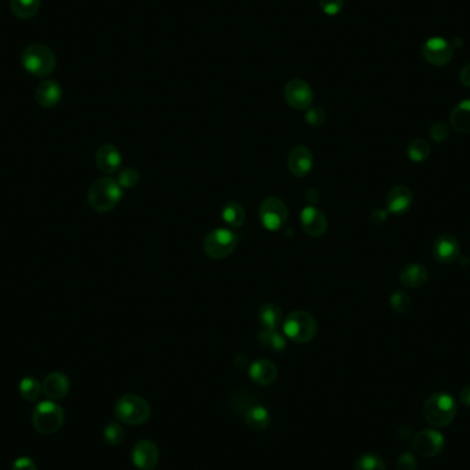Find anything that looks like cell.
Masks as SVG:
<instances>
[{"instance_id": "1", "label": "cell", "mask_w": 470, "mask_h": 470, "mask_svg": "<svg viewBox=\"0 0 470 470\" xmlns=\"http://www.w3.org/2000/svg\"><path fill=\"white\" fill-rule=\"evenodd\" d=\"M21 65L34 77H47L57 67V57L48 46L34 43L22 51Z\"/></svg>"}, {"instance_id": "2", "label": "cell", "mask_w": 470, "mask_h": 470, "mask_svg": "<svg viewBox=\"0 0 470 470\" xmlns=\"http://www.w3.org/2000/svg\"><path fill=\"white\" fill-rule=\"evenodd\" d=\"M123 199V187L112 177H101L88 190V205L100 213L112 210Z\"/></svg>"}, {"instance_id": "3", "label": "cell", "mask_w": 470, "mask_h": 470, "mask_svg": "<svg viewBox=\"0 0 470 470\" xmlns=\"http://www.w3.org/2000/svg\"><path fill=\"white\" fill-rule=\"evenodd\" d=\"M65 422V410L55 401H43L34 405L32 425L34 431L41 435L57 434Z\"/></svg>"}, {"instance_id": "4", "label": "cell", "mask_w": 470, "mask_h": 470, "mask_svg": "<svg viewBox=\"0 0 470 470\" xmlns=\"http://www.w3.org/2000/svg\"><path fill=\"white\" fill-rule=\"evenodd\" d=\"M458 411L455 399L444 392H437L428 398L424 405L425 419L435 428L448 427Z\"/></svg>"}, {"instance_id": "5", "label": "cell", "mask_w": 470, "mask_h": 470, "mask_svg": "<svg viewBox=\"0 0 470 470\" xmlns=\"http://www.w3.org/2000/svg\"><path fill=\"white\" fill-rule=\"evenodd\" d=\"M116 418L126 425H142L152 415V407L149 402L135 394L123 395L114 405Z\"/></svg>"}, {"instance_id": "6", "label": "cell", "mask_w": 470, "mask_h": 470, "mask_svg": "<svg viewBox=\"0 0 470 470\" xmlns=\"http://www.w3.org/2000/svg\"><path fill=\"white\" fill-rule=\"evenodd\" d=\"M283 333L293 342L307 344L316 336L318 325L315 318L307 311H293L290 312L285 322L282 323Z\"/></svg>"}, {"instance_id": "7", "label": "cell", "mask_w": 470, "mask_h": 470, "mask_svg": "<svg viewBox=\"0 0 470 470\" xmlns=\"http://www.w3.org/2000/svg\"><path fill=\"white\" fill-rule=\"evenodd\" d=\"M238 245V235L230 229H215L203 239L205 253L215 260L229 257Z\"/></svg>"}, {"instance_id": "8", "label": "cell", "mask_w": 470, "mask_h": 470, "mask_svg": "<svg viewBox=\"0 0 470 470\" xmlns=\"http://www.w3.org/2000/svg\"><path fill=\"white\" fill-rule=\"evenodd\" d=\"M289 213L285 202L276 197H269L260 203L259 220L269 231L281 230L288 222Z\"/></svg>"}, {"instance_id": "9", "label": "cell", "mask_w": 470, "mask_h": 470, "mask_svg": "<svg viewBox=\"0 0 470 470\" xmlns=\"http://www.w3.org/2000/svg\"><path fill=\"white\" fill-rule=\"evenodd\" d=\"M444 436L435 429L419 431L411 440L412 450L424 458H434L438 455L444 448Z\"/></svg>"}, {"instance_id": "10", "label": "cell", "mask_w": 470, "mask_h": 470, "mask_svg": "<svg viewBox=\"0 0 470 470\" xmlns=\"http://www.w3.org/2000/svg\"><path fill=\"white\" fill-rule=\"evenodd\" d=\"M424 60L434 67H444L454 57V47L443 37H431L422 47Z\"/></svg>"}, {"instance_id": "11", "label": "cell", "mask_w": 470, "mask_h": 470, "mask_svg": "<svg viewBox=\"0 0 470 470\" xmlns=\"http://www.w3.org/2000/svg\"><path fill=\"white\" fill-rule=\"evenodd\" d=\"M283 97L288 105L296 110H305L311 107L314 101L312 88L302 79L290 80L283 90Z\"/></svg>"}, {"instance_id": "12", "label": "cell", "mask_w": 470, "mask_h": 470, "mask_svg": "<svg viewBox=\"0 0 470 470\" xmlns=\"http://www.w3.org/2000/svg\"><path fill=\"white\" fill-rule=\"evenodd\" d=\"M160 461V450L150 440H140L133 450V464L137 469L153 470Z\"/></svg>"}, {"instance_id": "13", "label": "cell", "mask_w": 470, "mask_h": 470, "mask_svg": "<svg viewBox=\"0 0 470 470\" xmlns=\"http://www.w3.org/2000/svg\"><path fill=\"white\" fill-rule=\"evenodd\" d=\"M300 223L304 233L314 238L322 236L328 230V217L315 206H305L302 209Z\"/></svg>"}, {"instance_id": "14", "label": "cell", "mask_w": 470, "mask_h": 470, "mask_svg": "<svg viewBox=\"0 0 470 470\" xmlns=\"http://www.w3.org/2000/svg\"><path fill=\"white\" fill-rule=\"evenodd\" d=\"M41 388H43V394L46 395L47 399L61 401L69 394L70 381H69V377L67 374H64L61 371H54V372H50L44 378V381L41 384Z\"/></svg>"}, {"instance_id": "15", "label": "cell", "mask_w": 470, "mask_h": 470, "mask_svg": "<svg viewBox=\"0 0 470 470\" xmlns=\"http://www.w3.org/2000/svg\"><path fill=\"white\" fill-rule=\"evenodd\" d=\"M314 167V156L305 146H296L288 157V168L293 176L302 177L311 172Z\"/></svg>"}, {"instance_id": "16", "label": "cell", "mask_w": 470, "mask_h": 470, "mask_svg": "<svg viewBox=\"0 0 470 470\" xmlns=\"http://www.w3.org/2000/svg\"><path fill=\"white\" fill-rule=\"evenodd\" d=\"M459 242L452 235H440L435 242L434 253L437 262L443 264H451L459 257Z\"/></svg>"}, {"instance_id": "17", "label": "cell", "mask_w": 470, "mask_h": 470, "mask_svg": "<svg viewBox=\"0 0 470 470\" xmlns=\"http://www.w3.org/2000/svg\"><path fill=\"white\" fill-rule=\"evenodd\" d=\"M62 98V88L55 80H44L34 91V100L39 106L50 109L57 106Z\"/></svg>"}, {"instance_id": "18", "label": "cell", "mask_w": 470, "mask_h": 470, "mask_svg": "<svg viewBox=\"0 0 470 470\" xmlns=\"http://www.w3.org/2000/svg\"><path fill=\"white\" fill-rule=\"evenodd\" d=\"M412 205V193L405 186H395L387 196V208L389 213L404 215Z\"/></svg>"}, {"instance_id": "19", "label": "cell", "mask_w": 470, "mask_h": 470, "mask_svg": "<svg viewBox=\"0 0 470 470\" xmlns=\"http://www.w3.org/2000/svg\"><path fill=\"white\" fill-rule=\"evenodd\" d=\"M249 377L253 382L259 385H271L278 378V369L276 366L267 359H259L255 361L249 368Z\"/></svg>"}, {"instance_id": "20", "label": "cell", "mask_w": 470, "mask_h": 470, "mask_svg": "<svg viewBox=\"0 0 470 470\" xmlns=\"http://www.w3.org/2000/svg\"><path fill=\"white\" fill-rule=\"evenodd\" d=\"M97 167L105 173H113L121 166V153L113 145H103L95 154Z\"/></svg>"}, {"instance_id": "21", "label": "cell", "mask_w": 470, "mask_h": 470, "mask_svg": "<svg viewBox=\"0 0 470 470\" xmlns=\"http://www.w3.org/2000/svg\"><path fill=\"white\" fill-rule=\"evenodd\" d=\"M399 278L405 288L417 289L427 283L429 278V272L422 264L412 263V264L404 266L403 269H401Z\"/></svg>"}, {"instance_id": "22", "label": "cell", "mask_w": 470, "mask_h": 470, "mask_svg": "<svg viewBox=\"0 0 470 470\" xmlns=\"http://www.w3.org/2000/svg\"><path fill=\"white\" fill-rule=\"evenodd\" d=\"M450 124L459 134H470V100L459 102L452 109Z\"/></svg>"}, {"instance_id": "23", "label": "cell", "mask_w": 470, "mask_h": 470, "mask_svg": "<svg viewBox=\"0 0 470 470\" xmlns=\"http://www.w3.org/2000/svg\"><path fill=\"white\" fill-rule=\"evenodd\" d=\"M259 321L266 330H278L282 325V309L275 302L264 304L259 311Z\"/></svg>"}, {"instance_id": "24", "label": "cell", "mask_w": 470, "mask_h": 470, "mask_svg": "<svg viewBox=\"0 0 470 470\" xmlns=\"http://www.w3.org/2000/svg\"><path fill=\"white\" fill-rule=\"evenodd\" d=\"M269 410L263 405H252L246 410L245 414V422L250 429L262 431L266 429L269 425Z\"/></svg>"}, {"instance_id": "25", "label": "cell", "mask_w": 470, "mask_h": 470, "mask_svg": "<svg viewBox=\"0 0 470 470\" xmlns=\"http://www.w3.org/2000/svg\"><path fill=\"white\" fill-rule=\"evenodd\" d=\"M41 0H10L11 13L20 20H31L39 13Z\"/></svg>"}, {"instance_id": "26", "label": "cell", "mask_w": 470, "mask_h": 470, "mask_svg": "<svg viewBox=\"0 0 470 470\" xmlns=\"http://www.w3.org/2000/svg\"><path fill=\"white\" fill-rule=\"evenodd\" d=\"M222 219L231 227V229H239L243 226L245 220H246V213L245 209L242 208L241 203L238 202H229L226 203V206L223 208L222 212Z\"/></svg>"}, {"instance_id": "27", "label": "cell", "mask_w": 470, "mask_h": 470, "mask_svg": "<svg viewBox=\"0 0 470 470\" xmlns=\"http://www.w3.org/2000/svg\"><path fill=\"white\" fill-rule=\"evenodd\" d=\"M18 392L27 402H34L43 392L41 384L36 377H24L18 384Z\"/></svg>"}, {"instance_id": "28", "label": "cell", "mask_w": 470, "mask_h": 470, "mask_svg": "<svg viewBox=\"0 0 470 470\" xmlns=\"http://www.w3.org/2000/svg\"><path fill=\"white\" fill-rule=\"evenodd\" d=\"M407 154L411 161L414 163H422L431 156V146L427 140L424 139H414L408 147H407Z\"/></svg>"}, {"instance_id": "29", "label": "cell", "mask_w": 470, "mask_h": 470, "mask_svg": "<svg viewBox=\"0 0 470 470\" xmlns=\"http://www.w3.org/2000/svg\"><path fill=\"white\" fill-rule=\"evenodd\" d=\"M259 342L271 351L281 352L286 347V341L278 330H263L259 333Z\"/></svg>"}, {"instance_id": "30", "label": "cell", "mask_w": 470, "mask_h": 470, "mask_svg": "<svg viewBox=\"0 0 470 470\" xmlns=\"http://www.w3.org/2000/svg\"><path fill=\"white\" fill-rule=\"evenodd\" d=\"M355 470H387V465L377 454H363L355 461Z\"/></svg>"}, {"instance_id": "31", "label": "cell", "mask_w": 470, "mask_h": 470, "mask_svg": "<svg viewBox=\"0 0 470 470\" xmlns=\"http://www.w3.org/2000/svg\"><path fill=\"white\" fill-rule=\"evenodd\" d=\"M103 438L110 445H120L126 440V431L117 422H109L103 429Z\"/></svg>"}, {"instance_id": "32", "label": "cell", "mask_w": 470, "mask_h": 470, "mask_svg": "<svg viewBox=\"0 0 470 470\" xmlns=\"http://www.w3.org/2000/svg\"><path fill=\"white\" fill-rule=\"evenodd\" d=\"M391 305L398 314H405L411 307V297L405 290L398 289L391 296Z\"/></svg>"}, {"instance_id": "33", "label": "cell", "mask_w": 470, "mask_h": 470, "mask_svg": "<svg viewBox=\"0 0 470 470\" xmlns=\"http://www.w3.org/2000/svg\"><path fill=\"white\" fill-rule=\"evenodd\" d=\"M305 121L311 127H321L326 121V113L322 107H318V106L308 107V110L305 113Z\"/></svg>"}, {"instance_id": "34", "label": "cell", "mask_w": 470, "mask_h": 470, "mask_svg": "<svg viewBox=\"0 0 470 470\" xmlns=\"http://www.w3.org/2000/svg\"><path fill=\"white\" fill-rule=\"evenodd\" d=\"M117 182H119V184H120L123 189L134 187L135 184L139 182V173H137V170L134 168L123 169V170L119 173Z\"/></svg>"}, {"instance_id": "35", "label": "cell", "mask_w": 470, "mask_h": 470, "mask_svg": "<svg viewBox=\"0 0 470 470\" xmlns=\"http://www.w3.org/2000/svg\"><path fill=\"white\" fill-rule=\"evenodd\" d=\"M344 0H319L321 10L328 15H337L344 8Z\"/></svg>"}, {"instance_id": "36", "label": "cell", "mask_w": 470, "mask_h": 470, "mask_svg": "<svg viewBox=\"0 0 470 470\" xmlns=\"http://www.w3.org/2000/svg\"><path fill=\"white\" fill-rule=\"evenodd\" d=\"M396 468H398V470H417L418 464H417L412 454L403 452L396 461Z\"/></svg>"}, {"instance_id": "37", "label": "cell", "mask_w": 470, "mask_h": 470, "mask_svg": "<svg viewBox=\"0 0 470 470\" xmlns=\"http://www.w3.org/2000/svg\"><path fill=\"white\" fill-rule=\"evenodd\" d=\"M429 135L435 142H444L448 137V127L444 123H435L429 130Z\"/></svg>"}, {"instance_id": "38", "label": "cell", "mask_w": 470, "mask_h": 470, "mask_svg": "<svg viewBox=\"0 0 470 470\" xmlns=\"http://www.w3.org/2000/svg\"><path fill=\"white\" fill-rule=\"evenodd\" d=\"M11 470H37V466H36L32 458L20 457L13 462Z\"/></svg>"}, {"instance_id": "39", "label": "cell", "mask_w": 470, "mask_h": 470, "mask_svg": "<svg viewBox=\"0 0 470 470\" xmlns=\"http://www.w3.org/2000/svg\"><path fill=\"white\" fill-rule=\"evenodd\" d=\"M387 219V212L385 210H381V209H375L374 212H371V216H370V220L372 224L375 226H380L385 222Z\"/></svg>"}, {"instance_id": "40", "label": "cell", "mask_w": 470, "mask_h": 470, "mask_svg": "<svg viewBox=\"0 0 470 470\" xmlns=\"http://www.w3.org/2000/svg\"><path fill=\"white\" fill-rule=\"evenodd\" d=\"M459 81L465 86L470 88V64L465 65V67L461 69L459 72Z\"/></svg>"}, {"instance_id": "41", "label": "cell", "mask_w": 470, "mask_h": 470, "mask_svg": "<svg viewBox=\"0 0 470 470\" xmlns=\"http://www.w3.org/2000/svg\"><path fill=\"white\" fill-rule=\"evenodd\" d=\"M459 399L461 402L470 407V385L465 387L462 391H461V395H459Z\"/></svg>"}]
</instances>
